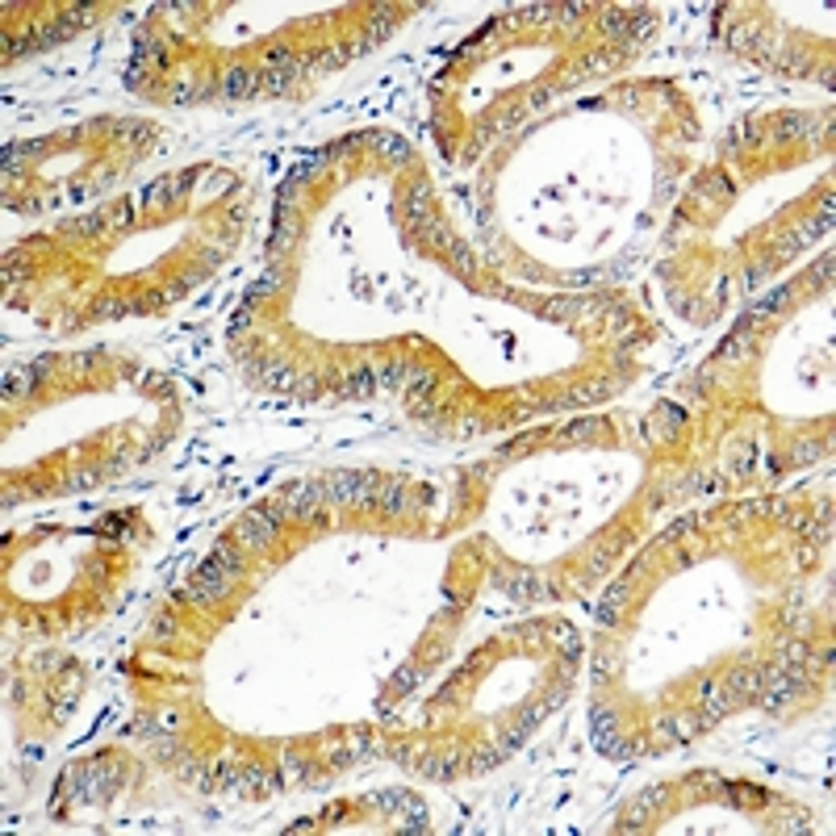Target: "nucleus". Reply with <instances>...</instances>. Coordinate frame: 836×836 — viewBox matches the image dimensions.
Listing matches in <instances>:
<instances>
[{
    "label": "nucleus",
    "mask_w": 836,
    "mask_h": 836,
    "mask_svg": "<svg viewBox=\"0 0 836 836\" xmlns=\"http://www.w3.org/2000/svg\"><path fill=\"white\" fill-rule=\"evenodd\" d=\"M243 574V552L235 549V544H217L214 552H210V561L192 574V581L185 586V598L189 602H197V607H210V602H217V598L231 590V581Z\"/></svg>",
    "instance_id": "1"
},
{
    "label": "nucleus",
    "mask_w": 836,
    "mask_h": 836,
    "mask_svg": "<svg viewBox=\"0 0 836 836\" xmlns=\"http://www.w3.org/2000/svg\"><path fill=\"white\" fill-rule=\"evenodd\" d=\"M385 481L377 473H334L327 481V494L339 502H352V506H377V494H381Z\"/></svg>",
    "instance_id": "2"
},
{
    "label": "nucleus",
    "mask_w": 836,
    "mask_h": 836,
    "mask_svg": "<svg viewBox=\"0 0 836 836\" xmlns=\"http://www.w3.org/2000/svg\"><path fill=\"white\" fill-rule=\"evenodd\" d=\"M276 527H281V519H276V510H272V506H263V510H247V515L239 519V527H235V540H239L247 552H260L276 540Z\"/></svg>",
    "instance_id": "3"
},
{
    "label": "nucleus",
    "mask_w": 836,
    "mask_h": 836,
    "mask_svg": "<svg viewBox=\"0 0 836 836\" xmlns=\"http://www.w3.org/2000/svg\"><path fill=\"white\" fill-rule=\"evenodd\" d=\"M251 84H256V75L243 72V68H235V72L226 75V89H222V93H226V96H243V93H251Z\"/></svg>",
    "instance_id": "4"
}]
</instances>
